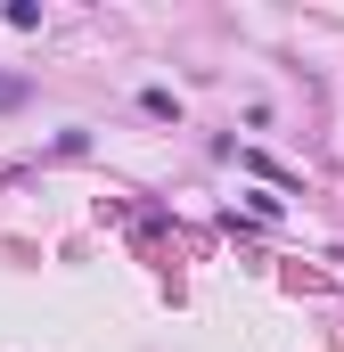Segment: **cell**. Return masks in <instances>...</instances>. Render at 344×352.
<instances>
[{"instance_id":"cell-1","label":"cell","mask_w":344,"mask_h":352,"mask_svg":"<svg viewBox=\"0 0 344 352\" xmlns=\"http://www.w3.org/2000/svg\"><path fill=\"white\" fill-rule=\"evenodd\" d=\"M17 98H25V82H17V74H0V107H17Z\"/></svg>"}]
</instances>
